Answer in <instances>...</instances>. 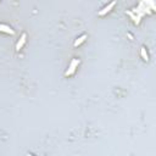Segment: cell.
<instances>
[{
	"instance_id": "obj_5",
	"label": "cell",
	"mask_w": 156,
	"mask_h": 156,
	"mask_svg": "<svg viewBox=\"0 0 156 156\" xmlns=\"http://www.w3.org/2000/svg\"><path fill=\"white\" fill-rule=\"evenodd\" d=\"M86 39H87V34H83V36H81L80 38H78V39H77V40L74 42V46H78V45H81V44H82V43H83V42H84Z\"/></svg>"
},
{
	"instance_id": "obj_4",
	"label": "cell",
	"mask_w": 156,
	"mask_h": 156,
	"mask_svg": "<svg viewBox=\"0 0 156 156\" xmlns=\"http://www.w3.org/2000/svg\"><path fill=\"white\" fill-rule=\"evenodd\" d=\"M26 38H27V34L26 33H23L22 36H21V38L19 39V42H17V44H16V50L17 51H20V49L23 46V44L26 43Z\"/></svg>"
},
{
	"instance_id": "obj_7",
	"label": "cell",
	"mask_w": 156,
	"mask_h": 156,
	"mask_svg": "<svg viewBox=\"0 0 156 156\" xmlns=\"http://www.w3.org/2000/svg\"><path fill=\"white\" fill-rule=\"evenodd\" d=\"M127 14H128V15H129V16H131V17L133 19V21H134L135 23H139V21H140V17H138L137 15H134V14H133L132 11H128Z\"/></svg>"
},
{
	"instance_id": "obj_6",
	"label": "cell",
	"mask_w": 156,
	"mask_h": 156,
	"mask_svg": "<svg viewBox=\"0 0 156 156\" xmlns=\"http://www.w3.org/2000/svg\"><path fill=\"white\" fill-rule=\"evenodd\" d=\"M140 55H141V57L145 60V61H148L149 60V56H148V53H146V50H145V48L143 46L141 49H140Z\"/></svg>"
},
{
	"instance_id": "obj_1",
	"label": "cell",
	"mask_w": 156,
	"mask_h": 156,
	"mask_svg": "<svg viewBox=\"0 0 156 156\" xmlns=\"http://www.w3.org/2000/svg\"><path fill=\"white\" fill-rule=\"evenodd\" d=\"M78 65H80V60H78V59H73V60L71 61V65H70L68 70L65 72V74H66V76H71V74H73V73H74V71H76V68L78 67Z\"/></svg>"
},
{
	"instance_id": "obj_2",
	"label": "cell",
	"mask_w": 156,
	"mask_h": 156,
	"mask_svg": "<svg viewBox=\"0 0 156 156\" xmlns=\"http://www.w3.org/2000/svg\"><path fill=\"white\" fill-rule=\"evenodd\" d=\"M115 5H116V2H111V3H110L109 5H106V6H105L103 10H100V11L98 12V15H99V16H103V15L107 14V12H109V11H110V10H111V9H112Z\"/></svg>"
},
{
	"instance_id": "obj_3",
	"label": "cell",
	"mask_w": 156,
	"mask_h": 156,
	"mask_svg": "<svg viewBox=\"0 0 156 156\" xmlns=\"http://www.w3.org/2000/svg\"><path fill=\"white\" fill-rule=\"evenodd\" d=\"M0 32H4V33H8V34H15V31L6 26V25H3V23H0Z\"/></svg>"
},
{
	"instance_id": "obj_8",
	"label": "cell",
	"mask_w": 156,
	"mask_h": 156,
	"mask_svg": "<svg viewBox=\"0 0 156 156\" xmlns=\"http://www.w3.org/2000/svg\"><path fill=\"white\" fill-rule=\"evenodd\" d=\"M144 4H145L146 6L149 5V6L151 8V10H155V3H154V2H151V0H146V2H144Z\"/></svg>"
},
{
	"instance_id": "obj_9",
	"label": "cell",
	"mask_w": 156,
	"mask_h": 156,
	"mask_svg": "<svg viewBox=\"0 0 156 156\" xmlns=\"http://www.w3.org/2000/svg\"><path fill=\"white\" fill-rule=\"evenodd\" d=\"M27 156H33V155L32 154H27Z\"/></svg>"
}]
</instances>
